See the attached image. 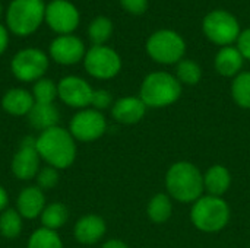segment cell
I'll return each mask as SVG.
<instances>
[{"label":"cell","mask_w":250,"mask_h":248,"mask_svg":"<svg viewBox=\"0 0 250 248\" xmlns=\"http://www.w3.org/2000/svg\"><path fill=\"white\" fill-rule=\"evenodd\" d=\"M35 148L42 161L56 170L69 168L76 158V142L69 130L53 127L40 133L35 139Z\"/></svg>","instance_id":"1"},{"label":"cell","mask_w":250,"mask_h":248,"mask_svg":"<svg viewBox=\"0 0 250 248\" xmlns=\"http://www.w3.org/2000/svg\"><path fill=\"white\" fill-rule=\"evenodd\" d=\"M166 187L173 199L182 203H192L202 197L204 175L190 162H176L167 171Z\"/></svg>","instance_id":"2"},{"label":"cell","mask_w":250,"mask_h":248,"mask_svg":"<svg viewBox=\"0 0 250 248\" xmlns=\"http://www.w3.org/2000/svg\"><path fill=\"white\" fill-rule=\"evenodd\" d=\"M45 18L42 0H12L6 10L7 29L18 37L34 34Z\"/></svg>","instance_id":"3"},{"label":"cell","mask_w":250,"mask_h":248,"mask_svg":"<svg viewBox=\"0 0 250 248\" xmlns=\"http://www.w3.org/2000/svg\"><path fill=\"white\" fill-rule=\"evenodd\" d=\"M139 95L146 107H167L180 98L182 85L167 72H154L144 79Z\"/></svg>","instance_id":"4"},{"label":"cell","mask_w":250,"mask_h":248,"mask_svg":"<svg viewBox=\"0 0 250 248\" xmlns=\"http://www.w3.org/2000/svg\"><path fill=\"white\" fill-rule=\"evenodd\" d=\"M190 219L199 231L217 232L229 224L230 208L221 197L202 196L195 202Z\"/></svg>","instance_id":"5"},{"label":"cell","mask_w":250,"mask_h":248,"mask_svg":"<svg viewBox=\"0 0 250 248\" xmlns=\"http://www.w3.org/2000/svg\"><path fill=\"white\" fill-rule=\"evenodd\" d=\"M146 51L157 63L174 64L182 61L186 44L177 32L171 29H160L148 38Z\"/></svg>","instance_id":"6"},{"label":"cell","mask_w":250,"mask_h":248,"mask_svg":"<svg viewBox=\"0 0 250 248\" xmlns=\"http://www.w3.org/2000/svg\"><path fill=\"white\" fill-rule=\"evenodd\" d=\"M202 29L209 41L223 47L237 41L240 35L239 20L227 10L209 12L204 19Z\"/></svg>","instance_id":"7"},{"label":"cell","mask_w":250,"mask_h":248,"mask_svg":"<svg viewBox=\"0 0 250 248\" xmlns=\"http://www.w3.org/2000/svg\"><path fill=\"white\" fill-rule=\"evenodd\" d=\"M10 69L18 80L37 82L48 69V57L40 48H23L13 56Z\"/></svg>","instance_id":"8"},{"label":"cell","mask_w":250,"mask_h":248,"mask_svg":"<svg viewBox=\"0 0 250 248\" xmlns=\"http://www.w3.org/2000/svg\"><path fill=\"white\" fill-rule=\"evenodd\" d=\"M85 70L97 79H111L122 69L120 56L107 45H92L83 57Z\"/></svg>","instance_id":"9"},{"label":"cell","mask_w":250,"mask_h":248,"mask_svg":"<svg viewBox=\"0 0 250 248\" xmlns=\"http://www.w3.org/2000/svg\"><path fill=\"white\" fill-rule=\"evenodd\" d=\"M105 127V118L100 111L94 108H83L70 120L69 132L75 140L94 142L104 134Z\"/></svg>","instance_id":"10"},{"label":"cell","mask_w":250,"mask_h":248,"mask_svg":"<svg viewBox=\"0 0 250 248\" xmlns=\"http://www.w3.org/2000/svg\"><path fill=\"white\" fill-rule=\"evenodd\" d=\"M79 10L69 0H51L45 6L47 25L59 35L72 34L79 25Z\"/></svg>","instance_id":"11"},{"label":"cell","mask_w":250,"mask_h":248,"mask_svg":"<svg viewBox=\"0 0 250 248\" xmlns=\"http://www.w3.org/2000/svg\"><path fill=\"white\" fill-rule=\"evenodd\" d=\"M41 156L35 148L34 137H25L12 159V172L18 180H32L40 171Z\"/></svg>","instance_id":"12"},{"label":"cell","mask_w":250,"mask_h":248,"mask_svg":"<svg viewBox=\"0 0 250 248\" xmlns=\"http://www.w3.org/2000/svg\"><path fill=\"white\" fill-rule=\"evenodd\" d=\"M92 92L91 85L79 76H66L57 83L59 98L72 108L83 110L91 105Z\"/></svg>","instance_id":"13"},{"label":"cell","mask_w":250,"mask_h":248,"mask_svg":"<svg viewBox=\"0 0 250 248\" xmlns=\"http://www.w3.org/2000/svg\"><path fill=\"white\" fill-rule=\"evenodd\" d=\"M85 45L81 38L69 34L59 35L50 44V57L63 66H72L79 63L85 57Z\"/></svg>","instance_id":"14"},{"label":"cell","mask_w":250,"mask_h":248,"mask_svg":"<svg viewBox=\"0 0 250 248\" xmlns=\"http://www.w3.org/2000/svg\"><path fill=\"white\" fill-rule=\"evenodd\" d=\"M45 206V196L40 187L31 186L23 189L16 199V210L25 219H35L41 216Z\"/></svg>","instance_id":"15"},{"label":"cell","mask_w":250,"mask_h":248,"mask_svg":"<svg viewBox=\"0 0 250 248\" xmlns=\"http://www.w3.org/2000/svg\"><path fill=\"white\" fill-rule=\"evenodd\" d=\"M105 229H107V227L101 216L86 215V216H82L76 222L73 234H75V238L78 243L89 246V244L98 243L104 237Z\"/></svg>","instance_id":"16"},{"label":"cell","mask_w":250,"mask_h":248,"mask_svg":"<svg viewBox=\"0 0 250 248\" xmlns=\"http://www.w3.org/2000/svg\"><path fill=\"white\" fill-rule=\"evenodd\" d=\"M146 105L141 98L136 96H125L114 102L111 108V114L116 121L123 124H135L145 115Z\"/></svg>","instance_id":"17"},{"label":"cell","mask_w":250,"mask_h":248,"mask_svg":"<svg viewBox=\"0 0 250 248\" xmlns=\"http://www.w3.org/2000/svg\"><path fill=\"white\" fill-rule=\"evenodd\" d=\"M34 104H35V99L32 96V92L22 89V88L9 89L1 98L3 110L10 115H18V117L28 115Z\"/></svg>","instance_id":"18"},{"label":"cell","mask_w":250,"mask_h":248,"mask_svg":"<svg viewBox=\"0 0 250 248\" xmlns=\"http://www.w3.org/2000/svg\"><path fill=\"white\" fill-rule=\"evenodd\" d=\"M59 118H60V114H59V110L56 108L54 104H38V102H35L34 107L31 108L29 114H28L29 124L40 132L56 127L59 123Z\"/></svg>","instance_id":"19"},{"label":"cell","mask_w":250,"mask_h":248,"mask_svg":"<svg viewBox=\"0 0 250 248\" xmlns=\"http://www.w3.org/2000/svg\"><path fill=\"white\" fill-rule=\"evenodd\" d=\"M243 67V56L236 47H223L215 57V69L226 77L237 76Z\"/></svg>","instance_id":"20"},{"label":"cell","mask_w":250,"mask_h":248,"mask_svg":"<svg viewBox=\"0 0 250 248\" xmlns=\"http://www.w3.org/2000/svg\"><path fill=\"white\" fill-rule=\"evenodd\" d=\"M231 177L226 167L214 165L204 175V187L209 193V196L221 197L230 187Z\"/></svg>","instance_id":"21"},{"label":"cell","mask_w":250,"mask_h":248,"mask_svg":"<svg viewBox=\"0 0 250 248\" xmlns=\"http://www.w3.org/2000/svg\"><path fill=\"white\" fill-rule=\"evenodd\" d=\"M40 218H41L42 228L57 231L66 225V222L69 219V209L63 203H59V202L50 203L44 208Z\"/></svg>","instance_id":"22"},{"label":"cell","mask_w":250,"mask_h":248,"mask_svg":"<svg viewBox=\"0 0 250 248\" xmlns=\"http://www.w3.org/2000/svg\"><path fill=\"white\" fill-rule=\"evenodd\" d=\"M171 200L167 194H155L148 205V216L155 224H163L171 216Z\"/></svg>","instance_id":"23"},{"label":"cell","mask_w":250,"mask_h":248,"mask_svg":"<svg viewBox=\"0 0 250 248\" xmlns=\"http://www.w3.org/2000/svg\"><path fill=\"white\" fill-rule=\"evenodd\" d=\"M22 231V216L16 209H6L0 213V234L4 238H18Z\"/></svg>","instance_id":"24"},{"label":"cell","mask_w":250,"mask_h":248,"mask_svg":"<svg viewBox=\"0 0 250 248\" xmlns=\"http://www.w3.org/2000/svg\"><path fill=\"white\" fill-rule=\"evenodd\" d=\"M113 34V22L107 16H97L88 26V37L94 45H104Z\"/></svg>","instance_id":"25"},{"label":"cell","mask_w":250,"mask_h":248,"mask_svg":"<svg viewBox=\"0 0 250 248\" xmlns=\"http://www.w3.org/2000/svg\"><path fill=\"white\" fill-rule=\"evenodd\" d=\"M26 248H63V241L56 231L41 227L31 234Z\"/></svg>","instance_id":"26"},{"label":"cell","mask_w":250,"mask_h":248,"mask_svg":"<svg viewBox=\"0 0 250 248\" xmlns=\"http://www.w3.org/2000/svg\"><path fill=\"white\" fill-rule=\"evenodd\" d=\"M231 94L236 104L242 108H250V72L239 73L231 85Z\"/></svg>","instance_id":"27"},{"label":"cell","mask_w":250,"mask_h":248,"mask_svg":"<svg viewBox=\"0 0 250 248\" xmlns=\"http://www.w3.org/2000/svg\"><path fill=\"white\" fill-rule=\"evenodd\" d=\"M32 96L38 104H54L57 95V85L47 77H41L34 83Z\"/></svg>","instance_id":"28"},{"label":"cell","mask_w":250,"mask_h":248,"mask_svg":"<svg viewBox=\"0 0 250 248\" xmlns=\"http://www.w3.org/2000/svg\"><path fill=\"white\" fill-rule=\"evenodd\" d=\"M176 77L179 82L186 85H196L202 77V70L196 61L192 60H182L177 63L176 67Z\"/></svg>","instance_id":"29"},{"label":"cell","mask_w":250,"mask_h":248,"mask_svg":"<svg viewBox=\"0 0 250 248\" xmlns=\"http://www.w3.org/2000/svg\"><path fill=\"white\" fill-rule=\"evenodd\" d=\"M37 187H40L42 191L44 190H50L53 187H56V184L59 183V170L53 168V167H44L38 171L37 174Z\"/></svg>","instance_id":"30"},{"label":"cell","mask_w":250,"mask_h":248,"mask_svg":"<svg viewBox=\"0 0 250 248\" xmlns=\"http://www.w3.org/2000/svg\"><path fill=\"white\" fill-rule=\"evenodd\" d=\"M113 104V96L108 91L105 89H97L92 92V99H91V105L94 107V110L101 111L108 108Z\"/></svg>","instance_id":"31"},{"label":"cell","mask_w":250,"mask_h":248,"mask_svg":"<svg viewBox=\"0 0 250 248\" xmlns=\"http://www.w3.org/2000/svg\"><path fill=\"white\" fill-rule=\"evenodd\" d=\"M120 4L132 15H142L148 9V0H120Z\"/></svg>","instance_id":"32"},{"label":"cell","mask_w":250,"mask_h":248,"mask_svg":"<svg viewBox=\"0 0 250 248\" xmlns=\"http://www.w3.org/2000/svg\"><path fill=\"white\" fill-rule=\"evenodd\" d=\"M237 50L240 51L243 58L250 60V28L240 32L237 39Z\"/></svg>","instance_id":"33"},{"label":"cell","mask_w":250,"mask_h":248,"mask_svg":"<svg viewBox=\"0 0 250 248\" xmlns=\"http://www.w3.org/2000/svg\"><path fill=\"white\" fill-rule=\"evenodd\" d=\"M7 44H9V31L3 25H0V56L6 51Z\"/></svg>","instance_id":"34"},{"label":"cell","mask_w":250,"mask_h":248,"mask_svg":"<svg viewBox=\"0 0 250 248\" xmlns=\"http://www.w3.org/2000/svg\"><path fill=\"white\" fill-rule=\"evenodd\" d=\"M7 203H9V196H7V191L0 186V213L3 210L7 209Z\"/></svg>","instance_id":"35"},{"label":"cell","mask_w":250,"mask_h":248,"mask_svg":"<svg viewBox=\"0 0 250 248\" xmlns=\"http://www.w3.org/2000/svg\"><path fill=\"white\" fill-rule=\"evenodd\" d=\"M101 248H129L123 241H120V240H110V241H107L104 246Z\"/></svg>","instance_id":"36"},{"label":"cell","mask_w":250,"mask_h":248,"mask_svg":"<svg viewBox=\"0 0 250 248\" xmlns=\"http://www.w3.org/2000/svg\"><path fill=\"white\" fill-rule=\"evenodd\" d=\"M1 12H3V7H1V3H0V16H1Z\"/></svg>","instance_id":"37"}]
</instances>
